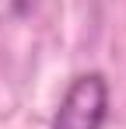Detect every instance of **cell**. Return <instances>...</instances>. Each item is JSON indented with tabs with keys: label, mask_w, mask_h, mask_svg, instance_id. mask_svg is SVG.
I'll use <instances>...</instances> for the list:
<instances>
[{
	"label": "cell",
	"mask_w": 126,
	"mask_h": 129,
	"mask_svg": "<svg viewBox=\"0 0 126 129\" xmlns=\"http://www.w3.org/2000/svg\"><path fill=\"white\" fill-rule=\"evenodd\" d=\"M109 112V87L102 73H84L67 87L60 108L53 115V129H102Z\"/></svg>",
	"instance_id": "6da1fadb"
}]
</instances>
